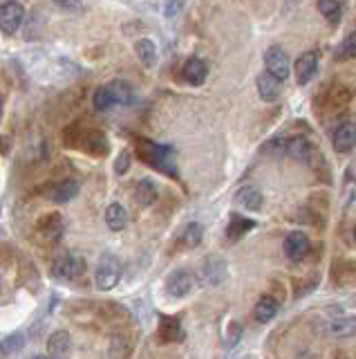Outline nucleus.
I'll list each match as a JSON object with an SVG mask.
<instances>
[{"instance_id":"19","label":"nucleus","mask_w":356,"mask_h":359,"mask_svg":"<svg viewBox=\"0 0 356 359\" xmlns=\"http://www.w3.org/2000/svg\"><path fill=\"white\" fill-rule=\"evenodd\" d=\"M206 74H208V67L202 59H197V56H193V59H188L186 65H184V79L191 86H202L206 81Z\"/></svg>"},{"instance_id":"17","label":"nucleus","mask_w":356,"mask_h":359,"mask_svg":"<svg viewBox=\"0 0 356 359\" xmlns=\"http://www.w3.org/2000/svg\"><path fill=\"white\" fill-rule=\"evenodd\" d=\"M325 332L329 337H339V339H345V337H354L356 334V317L332 319L329 323H325Z\"/></svg>"},{"instance_id":"22","label":"nucleus","mask_w":356,"mask_h":359,"mask_svg":"<svg viewBox=\"0 0 356 359\" xmlns=\"http://www.w3.org/2000/svg\"><path fill=\"white\" fill-rule=\"evenodd\" d=\"M278 314V301L273 297H260V301L255 303L253 317L258 323H269Z\"/></svg>"},{"instance_id":"25","label":"nucleus","mask_w":356,"mask_h":359,"mask_svg":"<svg viewBox=\"0 0 356 359\" xmlns=\"http://www.w3.org/2000/svg\"><path fill=\"white\" fill-rule=\"evenodd\" d=\"M159 334H162V341H175V339H182V325L177 317H162L159 321Z\"/></svg>"},{"instance_id":"38","label":"nucleus","mask_w":356,"mask_h":359,"mask_svg":"<svg viewBox=\"0 0 356 359\" xmlns=\"http://www.w3.org/2000/svg\"><path fill=\"white\" fill-rule=\"evenodd\" d=\"M354 243H356V224H354Z\"/></svg>"},{"instance_id":"40","label":"nucleus","mask_w":356,"mask_h":359,"mask_svg":"<svg viewBox=\"0 0 356 359\" xmlns=\"http://www.w3.org/2000/svg\"><path fill=\"white\" fill-rule=\"evenodd\" d=\"M339 359H345V357H339Z\"/></svg>"},{"instance_id":"15","label":"nucleus","mask_w":356,"mask_h":359,"mask_svg":"<svg viewBox=\"0 0 356 359\" xmlns=\"http://www.w3.org/2000/svg\"><path fill=\"white\" fill-rule=\"evenodd\" d=\"M238 207L242 209H249V211H260L262 209V194L255 187L247 184V187H240L236 198H233Z\"/></svg>"},{"instance_id":"37","label":"nucleus","mask_w":356,"mask_h":359,"mask_svg":"<svg viewBox=\"0 0 356 359\" xmlns=\"http://www.w3.org/2000/svg\"><path fill=\"white\" fill-rule=\"evenodd\" d=\"M57 5H61V7H74V5H79L81 0H54Z\"/></svg>"},{"instance_id":"24","label":"nucleus","mask_w":356,"mask_h":359,"mask_svg":"<svg viewBox=\"0 0 356 359\" xmlns=\"http://www.w3.org/2000/svg\"><path fill=\"white\" fill-rule=\"evenodd\" d=\"M135 200L141 207H150L152 202L157 200V187H155L152 180H148V177L139 180L137 189H135Z\"/></svg>"},{"instance_id":"4","label":"nucleus","mask_w":356,"mask_h":359,"mask_svg":"<svg viewBox=\"0 0 356 359\" xmlns=\"http://www.w3.org/2000/svg\"><path fill=\"white\" fill-rule=\"evenodd\" d=\"M25 18V9L16 0H7V3L0 5V32L7 34V36H14L20 29Z\"/></svg>"},{"instance_id":"23","label":"nucleus","mask_w":356,"mask_h":359,"mask_svg":"<svg viewBox=\"0 0 356 359\" xmlns=\"http://www.w3.org/2000/svg\"><path fill=\"white\" fill-rule=\"evenodd\" d=\"M38 231L41 236H45L48 241H57L61 238V231H63V218L59 213H50L41 222H38Z\"/></svg>"},{"instance_id":"16","label":"nucleus","mask_w":356,"mask_h":359,"mask_svg":"<svg viewBox=\"0 0 356 359\" xmlns=\"http://www.w3.org/2000/svg\"><path fill=\"white\" fill-rule=\"evenodd\" d=\"M287 155L294 157L296 162H309L316 155V149L309 144L307 137H294L287 140Z\"/></svg>"},{"instance_id":"2","label":"nucleus","mask_w":356,"mask_h":359,"mask_svg":"<svg viewBox=\"0 0 356 359\" xmlns=\"http://www.w3.org/2000/svg\"><path fill=\"white\" fill-rule=\"evenodd\" d=\"M121 280V261L113 254H104L97 263V272H94V283L99 290H113Z\"/></svg>"},{"instance_id":"28","label":"nucleus","mask_w":356,"mask_h":359,"mask_svg":"<svg viewBox=\"0 0 356 359\" xmlns=\"http://www.w3.org/2000/svg\"><path fill=\"white\" fill-rule=\"evenodd\" d=\"M202 236H204V227L199 222L186 224V229L182 233V245L188 247V250H195V247L202 243Z\"/></svg>"},{"instance_id":"1","label":"nucleus","mask_w":356,"mask_h":359,"mask_svg":"<svg viewBox=\"0 0 356 359\" xmlns=\"http://www.w3.org/2000/svg\"><path fill=\"white\" fill-rule=\"evenodd\" d=\"M137 153L143 162L152 164L155 168H159V171H166V173H175V164H173V153L171 149H166V146H159L155 142H146V140H139L137 142Z\"/></svg>"},{"instance_id":"8","label":"nucleus","mask_w":356,"mask_h":359,"mask_svg":"<svg viewBox=\"0 0 356 359\" xmlns=\"http://www.w3.org/2000/svg\"><path fill=\"white\" fill-rule=\"evenodd\" d=\"M283 250L287 254L289 261H294V263H300V261H305L307 254L311 252V243L309 238L303 233V231H292L285 238L283 243Z\"/></svg>"},{"instance_id":"14","label":"nucleus","mask_w":356,"mask_h":359,"mask_svg":"<svg viewBox=\"0 0 356 359\" xmlns=\"http://www.w3.org/2000/svg\"><path fill=\"white\" fill-rule=\"evenodd\" d=\"M76 194H79V184L74 180H61V182L48 184L43 189V196H48L52 202H70Z\"/></svg>"},{"instance_id":"33","label":"nucleus","mask_w":356,"mask_h":359,"mask_svg":"<svg viewBox=\"0 0 356 359\" xmlns=\"http://www.w3.org/2000/svg\"><path fill=\"white\" fill-rule=\"evenodd\" d=\"M262 153H269V155H280V153H287V140L285 137H276L271 142L262 144Z\"/></svg>"},{"instance_id":"27","label":"nucleus","mask_w":356,"mask_h":359,"mask_svg":"<svg viewBox=\"0 0 356 359\" xmlns=\"http://www.w3.org/2000/svg\"><path fill=\"white\" fill-rule=\"evenodd\" d=\"M249 229H253V220H247V218H242V216H231V222H229V227H227V236H229L231 243H236Z\"/></svg>"},{"instance_id":"6","label":"nucleus","mask_w":356,"mask_h":359,"mask_svg":"<svg viewBox=\"0 0 356 359\" xmlns=\"http://www.w3.org/2000/svg\"><path fill=\"white\" fill-rule=\"evenodd\" d=\"M264 65H266V72L273 74L278 81H285L289 76V70H292L289 56L280 45H271V48L264 52Z\"/></svg>"},{"instance_id":"12","label":"nucleus","mask_w":356,"mask_h":359,"mask_svg":"<svg viewBox=\"0 0 356 359\" xmlns=\"http://www.w3.org/2000/svg\"><path fill=\"white\" fill-rule=\"evenodd\" d=\"M255 88H258V95L262 101L266 104H273V101L280 99V90H283V81H278V79L269 72H260L258 79H255Z\"/></svg>"},{"instance_id":"7","label":"nucleus","mask_w":356,"mask_h":359,"mask_svg":"<svg viewBox=\"0 0 356 359\" xmlns=\"http://www.w3.org/2000/svg\"><path fill=\"white\" fill-rule=\"evenodd\" d=\"M199 276L206 285L215 287L220 283H225L227 276H229V269H227V263L225 258L220 256H206L204 263H202V269H199Z\"/></svg>"},{"instance_id":"31","label":"nucleus","mask_w":356,"mask_h":359,"mask_svg":"<svg viewBox=\"0 0 356 359\" xmlns=\"http://www.w3.org/2000/svg\"><path fill=\"white\" fill-rule=\"evenodd\" d=\"M92 104H94V108H97V110H108L110 106H115L113 95H110L108 86H101V88H97V90H94V95H92Z\"/></svg>"},{"instance_id":"32","label":"nucleus","mask_w":356,"mask_h":359,"mask_svg":"<svg viewBox=\"0 0 356 359\" xmlns=\"http://www.w3.org/2000/svg\"><path fill=\"white\" fill-rule=\"evenodd\" d=\"M339 56L343 59H356V32H352L348 39L343 41V45L339 48Z\"/></svg>"},{"instance_id":"5","label":"nucleus","mask_w":356,"mask_h":359,"mask_svg":"<svg viewBox=\"0 0 356 359\" xmlns=\"http://www.w3.org/2000/svg\"><path fill=\"white\" fill-rule=\"evenodd\" d=\"M352 97H354V93L345 83H334L327 93L322 95V108L332 112V115H339V112H343L350 106Z\"/></svg>"},{"instance_id":"36","label":"nucleus","mask_w":356,"mask_h":359,"mask_svg":"<svg viewBox=\"0 0 356 359\" xmlns=\"http://www.w3.org/2000/svg\"><path fill=\"white\" fill-rule=\"evenodd\" d=\"M180 7H182V0H171L169 7H166V16H175L177 11H180Z\"/></svg>"},{"instance_id":"3","label":"nucleus","mask_w":356,"mask_h":359,"mask_svg":"<svg viewBox=\"0 0 356 359\" xmlns=\"http://www.w3.org/2000/svg\"><path fill=\"white\" fill-rule=\"evenodd\" d=\"M85 274V258L79 254L59 256L52 265V276L61 280H74Z\"/></svg>"},{"instance_id":"11","label":"nucleus","mask_w":356,"mask_h":359,"mask_svg":"<svg viewBox=\"0 0 356 359\" xmlns=\"http://www.w3.org/2000/svg\"><path fill=\"white\" fill-rule=\"evenodd\" d=\"M316 70H318V54L316 52H305L303 56H298L296 65H294L296 83L298 86H307L311 79H314Z\"/></svg>"},{"instance_id":"30","label":"nucleus","mask_w":356,"mask_h":359,"mask_svg":"<svg viewBox=\"0 0 356 359\" xmlns=\"http://www.w3.org/2000/svg\"><path fill=\"white\" fill-rule=\"evenodd\" d=\"M318 11L332 22V25H336V22L341 20V5H339V0H318Z\"/></svg>"},{"instance_id":"9","label":"nucleus","mask_w":356,"mask_h":359,"mask_svg":"<svg viewBox=\"0 0 356 359\" xmlns=\"http://www.w3.org/2000/svg\"><path fill=\"white\" fill-rule=\"evenodd\" d=\"M193 285H195V276L188 272V269H177V272H173L169 280H166V292L175 299H182L193 290Z\"/></svg>"},{"instance_id":"34","label":"nucleus","mask_w":356,"mask_h":359,"mask_svg":"<svg viewBox=\"0 0 356 359\" xmlns=\"http://www.w3.org/2000/svg\"><path fill=\"white\" fill-rule=\"evenodd\" d=\"M128 168H130V151H121L115 162V171H117V175H124Z\"/></svg>"},{"instance_id":"18","label":"nucleus","mask_w":356,"mask_h":359,"mask_svg":"<svg viewBox=\"0 0 356 359\" xmlns=\"http://www.w3.org/2000/svg\"><path fill=\"white\" fill-rule=\"evenodd\" d=\"M332 283H336V285L356 283V265H354V261H336V263H334Z\"/></svg>"},{"instance_id":"35","label":"nucleus","mask_w":356,"mask_h":359,"mask_svg":"<svg viewBox=\"0 0 356 359\" xmlns=\"http://www.w3.org/2000/svg\"><path fill=\"white\" fill-rule=\"evenodd\" d=\"M240 334H242V325H240V323H231L229 337H227V344H229V346L238 344V341H240Z\"/></svg>"},{"instance_id":"21","label":"nucleus","mask_w":356,"mask_h":359,"mask_svg":"<svg viewBox=\"0 0 356 359\" xmlns=\"http://www.w3.org/2000/svg\"><path fill=\"white\" fill-rule=\"evenodd\" d=\"M108 90L110 95H113V101L117 106H128L132 104V99H135V93H132V86L124 79H117V81L108 83Z\"/></svg>"},{"instance_id":"13","label":"nucleus","mask_w":356,"mask_h":359,"mask_svg":"<svg viewBox=\"0 0 356 359\" xmlns=\"http://www.w3.org/2000/svg\"><path fill=\"white\" fill-rule=\"evenodd\" d=\"M72 351V337L68 330H57L48 339V357L50 359H68Z\"/></svg>"},{"instance_id":"26","label":"nucleus","mask_w":356,"mask_h":359,"mask_svg":"<svg viewBox=\"0 0 356 359\" xmlns=\"http://www.w3.org/2000/svg\"><path fill=\"white\" fill-rule=\"evenodd\" d=\"M135 52L139 56V61L146 67H152L157 63V48H155V43L150 39H139L135 43Z\"/></svg>"},{"instance_id":"20","label":"nucleus","mask_w":356,"mask_h":359,"mask_svg":"<svg viewBox=\"0 0 356 359\" xmlns=\"http://www.w3.org/2000/svg\"><path fill=\"white\" fill-rule=\"evenodd\" d=\"M106 224L110 231H121L128 224V211L124 209V205L119 202H113L108 209H106Z\"/></svg>"},{"instance_id":"29","label":"nucleus","mask_w":356,"mask_h":359,"mask_svg":"<svg viewBox=\"0 0 356 359\" xmlns=\"http://www.w3.org/2000/svg\"><path fill=\"white\" fill-rule=\"evenodd\" d=\"M23 346H25V334L23 332H14V334L5 337V339L0 341V353H3V355H14Z\"/></svg>"},{"instance_id":"10","label":"nucleus","mask_w":356,"mask_h":359,"mask_svg":"<svg viewBox=\"0 0 356 359\" xmlns=\"http://www.w3.org/2000/svg\"><path fill=\"white\" fill-rule=\"evenodd\" d=\"M332 146H334V151H339V153H350L356 146V123L345 121L341 126L334 128Z\"/></svg>"},{"instance_id":"39","label":"nucleus","mask_w":356,"mask_h":359,"mask_svg":"<svg viewBox=\"0 0 356 359\" xmlns=\"http://www.w3.org/2000/svg\"><path fill=\"white\" fill-rule=\"evenodd\" d=\"M41 359H50V357H41Z\"/></svg>"}]
</instances>
